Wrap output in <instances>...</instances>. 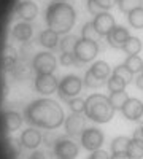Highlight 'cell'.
I'll return each instance as SVG.
<instances>
[{
	"instance_id": "6da1fadb",
	"label": "cell",
	"mask_w": 143,
	"mask_h": 159,
	"mask_svg": "<svg viewBox=\"0 0 143 159\" xmlns=\"http://www.w3.org/2000/svg\"><path fill=\"white\" fill-rule=\"evenodd\" d=\"M25 121L32 127H40L53 130L65 121L62 107L53 99H37L30 102L25 108Z\"/></svg>"
},
{
	"instance_id": "7a4b0ae2",
	"label": "cell",
	"mask_w": 143,
	"mask_h": 159,
	"mask_svg": "<svg viewBox=\"0 0 143 159\" xmlns=\"http://www.w3.org/2000/svg\"><path fill=\"white\" fill-rule=\"evenodd\" d=\"M45 21L48 29L60 34H69L76 21V11L70 0H53L46 8Z\"/></svg>"
},
{
	"instance_id": "3957f363",
	"label": "cell",
	"mask_w": 143,
	"mask_h": 159,
	"mask_svg": "<svg viewBox=\"0 0 143 159\" xmlns=\"http://www.w3.org/2000/svg\"><path fill=\"white\" fill-rule=\"evenodd\" d=\"M114 108L111 107V103L107 96L103 94H91L86 99L84 105V115L87 119L94 121L97 124H107L110 123L114 116Z\"/></svg>"
},
{
	"instance_id": "277c9868",
	"label": "cell",
	"mask_w": 143,
	"mask_h": 159,
	"mask_svg": "<svg viewBox=\"0 0 143 159\" xmlns=\"http://www.w3.org/2000/svg\"><path fill=\"white\" fill-rule=\"evenodd\" d=\"M83 89V80L78 75H65L57 86V94L62 100H70L76 97Z\"/></svg>"
},
{
	"instance_id": "5b68a950",
	"label": "cell",
	"mask_w": 143,
	"mask_h": 159,
	"mask_svg": "<svg viewBox=\"0 0 143 159\" xmlns=\"http://www.w3.org/2000/svg\"><path fill=\"white\" fill-rule=\"evenodd\" d=\"M73 54L76 57L78 64H87V62H92L97 54H99V43L92 42V40H87V38H80L78 43L75 46Z\"/></svg>"
},
{
	"instance_id": "8992f818",
	"label": "cell",
	"mask_w": 143,
	"mask_h": 159,
	"mask_svg": "<svg viewBox=\"0 0 143 159\" xmlns=\"http://www.w3.org/2000/svg\"><path fill=\"white\" fill-rule=\"evenodd\" d=\"M80 140H81V147L92 153V151L102 148L103 142H105V135H103V132L97 127H86L83 130Z\"/></svg>"
},
{
	"instance_id": "52a82bcc",
	"label": "cell",
	"mask_w": 143,
	"mask_h": 159,
	"mask_svg": "<svg viewBox=\"0 0 143 159\" xmlns=\"http://www.w3.org/2000/svg\"><path fill=\"white\" fill-rule=\"evenodd\" d=\"M32 69L37 75H45V73H54L57 69V59L48 51L38 52L32 61Z\"/></svg>"
},
{
	"instance_id": "ba28073f",
	"label": "cell",
	"mask_w": 143,
	"mask_h": 159,
	"mask_svg": "<svg viewBox=\"0 0 143 159\" xmlns=\"http://www.w3.org/2000/svg\"><path fill=\"white\" fill-rule=\"evenodd\" d=\"M80 148L72 139H59L54 145V156L57 159H76Z\"/></svg>"
},
{
	"instance_id": "9c48e42d",
	"label": "cell",
	"mask_w": 143,
	"mask_h": 159,
	"mask_svg": "<svg viewBox=\"0 0 143 159\" xmlns=\"http://www.w3.org/2000/svg\"><path fill=\"white\" fill-rule=\"evenodd\" d=\"M34 86H35L37 92H40L43 96H51L53 92L57 91L59 81L53 73H45V75H37L35 76Z\"/></svg>"
},
{
	"instance_id": "30bf717a",
	"label": "cell",
	"mask_w": 143,
	"mask_h": 159,
	"mask_svg": "<svg viewBox=\"0 0 143 159\" xmlns=\"http://www.w3.org/2000/svg\"><path fill=\"white\" fill-rule=\"evenodd\" d=\"M65 130L67 134L72 135V137H76L83 134V130L86 129V115L83 116V113H72L69 118H65Z\"/></svg>"
},
{
	"instance_id": "8fae6325",
	"label": "cell",
	"mask_w": 143,
	"mask_h": 159,
	"mask_svg": "<svg viewBox=\"0 0 143 159\" xmlns=\"http://www.w3.org/2000/svg\"><path fill=\"white\" fill-rule=\"evenodd\" d=\"M92 24H94V27L97 29V32L102 37H107L111 32V29L116 25V21H114V16L110 11H103V13H100V15L94 16Z\"/></svg>"
},
{
	"instance_id": "7c38bea8",
	"label": "cell",
	"mask_w": 143,
	"mask_h": 159,
	"mask_svg": "<svg viewBox=\"0 0 143 159\" xmlns=\"http://www.w3.org/2000/svg\"><path fill=\"white\" fill-rule=\"evenodd\" d=\"M129 37H131V34H129V30L124 25H114L111 32L107 35V42L114 49H123V45L127 42Z\"/></svg>"
},
{
	"instance_id": "4fadbf2b",
	"label": "cell",
	"mask_w": 143,
	"mask_h": 159,
	"mask_svg": "<svg viewBox=\"0 0 143 159\" xmlns=\"http://www.w3.org/2000/svg\"><path fill=\"white\" fill-rule=\"evenodd\" d=\"M143 111V102L137 97H129V100L124 103V107L121 108V113L126 119L129 121H138V118Z\"/></svg>"
},
{
	"instance_id": "5bb4252c",
	"label": "cell",
	"mask_w": 143,
	"mask_h": 159,
	"mask_svg": "<svg viewBox=\"0 0 143 159\" xmlns=\"http://www.w3.org/2000/svg\"><path fill=\"white\" fill-rule=\"evenodd\" d=\"M19 142L24 148L27 150H37L42 143V132L37 130V127H29L22 130V134L19 137Z\"/></svg>"
},
{
	"instance_id": "9a60e30c",
	"label": "cell",
	"mask_w": 143,
	"mask_h": 159,
	"mask_svg": "<svg viewBox=\"0 0 143 159\" xmlns=\"http://www.w3.org/2000/svg\"><path fill=\"white\" fill-rule=\"evenodd\" d=\"M16 15L24 21H34L38 15V7L32 0H24L16 7Z\"/></svg>"
},
{
	"instance_id": "2e32d148",
	"label": "cell",
	"mask_w": 143,
	"mask_h": 159,
	"mask_svg": "<svg viewBox=\"0 0 143 159\" xmlns=\"http://www.w3.org/2000/svg\"><path fill=\"white\" fill-rule=\"evenodd\" d=\"M118 0H87V10L92 16H97L103 11H110Z\"/></svg>"
},
{
	"instance_id": "e0dca14e",
	"label": "cell",
	"mask_w": 143,
	"mask_h": 159,
	"mask_svg": "<svg viewBox=\"0 0 143 159\" xmlns=\"http://www.w3.org/2000/svg\"><path fill=\"white\" fill-rule=\"evenodd\" d=\"M59 34L51 30V29H46L40 34V45L46 49H54L59 46Z\"/></svg>"
},
{
	"instance_id": "ac0fdd59",
	"label": "cell",
	"mask_w": 143,
	"mask_h": 159,
	"mask_svg": "<svg viewBox=\"0 0 143 159\" xmlns=\"http://www.w3.org/2000/svg\"><path fill=\"white\" fill-rule=\"evenodd\" d=\"M32 34H34V29L29 22H19L13 27V37L19 42H27V40L32 38Z\"/></svg>"
},
{
	"instance_id": "d6986e66",
	"label": "cell",
	"mask_w": 143,
	"mask_h": 159,
	"mask_svg": "<svg viewBox=\"0 0 143 159\" xmlns=\"http://www.w3.org/2000/svg\"><path fill=\"white\" fill-rule=\"evenodd\" d=\"M3 124H5V129L8 132H15L21 127L22 124V116L18 113V111H7L3 115Z\"/></svg>"
},
{
	"instance_id": "ffe728a7",
	"label": "cell",
	"mask_w": 143,
	"mask_h": 159,
	"mask_svg": "<svg viewBox=\"0 0 143 159\" xmlns=\"http://www.w3.org/2000/svg\"><path fill=\"white\" fill-rule=\"evenodd\" d=\"M89 70L92 72L96 76H99L100 80H105V81H108V78L111 76V69H110L108 62H105V61L92 62V65L89 67Z\"/></svg>"
},
{
	"instance_id": "44dd1931",
	"label": "cell",
	"mask_w": 143,
	"mask_h": 159,
	"mask_svg": "<svg viewBox=\"0 0 143 159\" xmlns=\"http://www.w3.org/2000/svg\"><path fill=\"white\" fill-rule=\"evenodd\" d=\"M127 154L131 156V159H143V140L132 135L131 142H129Z\"/></svg>"
},
{
	"instance_id": "7402d4cb",
	"label": "cell",
	"mask_w": 143,
	"mask_h": 159,
	"mask_svg": "<svg viewBox=\"0 0 143 159\" xmlns=\"http://www.w3.org/2000/svg\"><path fill=\"white\" fill-rule=\"evenodd\" d=\"M83 84L86 88H89V89H99L102 86H107V81L105 80H100L99 76H96L92 72L87 69L86 73H84V78H83Z\"/></svg>"
},
{
	"instance_id": "603a6c76",
	"label": "cell",
	"mask_w": 143,
	"mask_h": 159,
	"mask_svg": "<svg viewBox=\"0 0 143 159\" xmlns=\"http://www.w3.org/2000/svg\"><path fill=\"white\" fill-rule=\"evenodd\" d=\"M108 100L111 103V107L114 110H119L124 107V103L129 100V94L126 91H119V92H110V96H108Z\"/></svg>"
},
{
	"instance_id": "cb8c5ba5",
	"label": "cell",
	"mask_w": 143,
	"mask_h": 159,
	"mask_svg": "<svg viewBox=\"0 0 143 159\" xmlns=\"http://www.w3.org/2000/svg\"><path fill=\"white\" fill-rule=\"evenodd\" d=\"M123 51L126 52V54L132 56V54H138V52L141 51V40L138 37H129L127 42L123 45Z\"/></svg>"
},
{
	"instance_id": "d4e9b609",
	"label": "cell",
	"mask_w": 143,
	"mask_h": 159,
	"mask_svg": "<svg viewBox=\"0 0 143 159\" xmlns=\"http://www.w3.org/2000/svg\"><path fill=\"white\" fill-rule=\"evenodd\" d=\"M129 142H131V139L126 137V135H119V137L113 139L111 140V145H110L111 153H127Z\"/></svg>"
},
{
	"instance_id": "484cf974",
	"label": "cell",
	"mask_w": 143,
	"mask_h": 159,
	"mask_svg": "<svg viewBox=\"0 0 143 159\" xmlns=\"http://www.w3.org/2000/svg\"><path fill=\"white\" fill-rule=\"evenodd\" d=\"M126 67L131 70L134 75L137 73H141V69H143V59L138 56V54H132V56H127V59H126Z\"/></svg>"
},
{
	"instance_id": "4316f807",
	"label": "cell",
	"mask_w": 143,
	"mask_h": 159,
	"mask_svg": "<svg viewBox=\"0 0 143 159\" xmlns=\"http://www.w3.org/2000/svg\"><path fill=\"white\" fill-rule=\"evenodd\" d=\"M127 21L134 29H143V7L135 8L127 15Z\"/></svg>"
},
{
	"instance_id": "83f0119b",
	"label": "cell",
	"mask_w": 143,
	"mask_h": 159,
	"mask_svg": "<svg viewBox=\"0 0 143 159\" xmlns=\"http://www.w3.org/2000/svg\"><path fill=\"white\" fill-rule=\"evenodd\" d=\"M143 7V0H118V8L124 15H129L135 8Z\"/></svg>"
},
{
	"instance_id": "f1b7e54d",
	"label": "cell",
	"mask_w": 143,
	"mask_h": 159,
	"mask_svg": "<svg viewBox=\"0 0 143 159\" xmlns=\"http://www.w3.org/2000/svg\"><path fill=\"white\" fill-rule=\"evenodd\" d=\"M126 86H127V83L124 81V80L119 78V76H116V75H113V73H111V76L108 78V81H107V88H108L110 92L126 91Z\"/></svg>"
},
{
	"instance_id": "f546056e",
	"label": "cell",
	"mask_w": 143,
	"mask_h": 159,
	"mask_svg": "<svg viewBox=\"0 0 143 159\" xmlns=\"http://www.w3.org/2000/svg\"><path fill=\"white\" fill-rule=\"evenodd\" d=\"M81 37L87 38V40H92V42H99V40L102 38V35L97 32V29L94 27L92 22H86L81 27Z\"/></svg>"
},
{
	"instance_id": "4dcf8cb0",
	"label": "cell",
	"mask_w": 143,
	"mask_h": 159,
	"mask_svg": "<svg viewBox=\"0 0 143 159\" xmlns=\"http://www.w3.org/2000/svg\"><path fill=\"white\" fill-rule=\"evenodd\" d=\"M78 40L75 35H65L60 42H59V46H60V51L62 52H73L75 51V46L78 43Z\"/></svg>"
},
{
	"instance_id": "1f68e13d",
	"label": "cell",
	"mask_w": 143,
	"mask_h": 159,
	"mask_svg": "<svg viewBox=\"0 0 143 159\" xmlns=\"http://www.w3.org/2000/svg\"><path fill=\"white\" fill-rule=\"evenodd\" d=\"M111 73L116 75V76H119V78H123L127 84H131L134 81V73L126 67V64H119L118 67H114V70Z\"/></svg>"
},
{
	"instance_id": "d6a6232c",
	"label": "cell",
	"mask_w": 143,
	"mask_h": 159,
	"mask_svg": "<svg viewBox=\"0 0 143 159\" xmlns=\"http://www.w3.org/2000/svg\"><path fill=\"white\" fill-rule=\"evenodd\" d=\"M69 108L72 113H84V105H86V99H81V97H73L70 99L69 102Z\"/></svg>"
},
{
	"instance_id": "836d02e7",
	"label": "cell",
	"mask_w": 143,
	"mask_h": 159,
	"mask_svg": "<svg viewBox=\"0 0 143 159\" xmlns=\"http://www.w3.org/2000/svg\"><path fill=\"white\" fill-rule=\"evenodd\" d=\"M59 62H60L62 65H67V67H69V65H75V64H78L73 52H62L60 57H59Z\"/></svg>"
},
{
	"instance_id": "e575fe53",
	"label": "cell",
	"mask_w": 143,
	"mask_h": 159,
	"mask_svg": "<svg viewBox=\"0 0 143 159\" xmlns=\"http://www.w3.org/2000/svg\"><path fill=\"white\" fill-rule=\"evenodd\" d=\"M110 153L108 151H105V150H96V151H92L91 153V156H89V159H110Z\"/></svg>"
},
{
	"instance_id": "d590c367",
	"label": "cell",
	"mask_w": 143,
	"mask_h": 159,
	"mask_svg": "<svg viewBox=\"0 0 143 159\" xmlns=\"http://www.w3.org/2000/svg\"><path fill=\"white\" fill-rule=\"evenodd\" d=\"M134 83H135V86H137L138 89L143 91V73H138V75L134 78Z\"/></svg>"
},
{
	"instance_id": "8d00e7d4",
	"label": "cell",
	"mask_w": 143,
	"mask_h": 159,
	"mask_svg": "<svg viewBox=\"0 0 143 159\" xmlns=\"http://www.w3.org/2000/svg\"><path fill=\"white\" fill-rule=\"evenodd\" d=\"M110 159H131L127 153H111Z\"/></svg>"
},
{
	"instance_id": "74e56055",
	"label": "cell",
	"mask_w": 143,
	"mask_h": 159,
	"mask_svg": "<svg viewBox=\"0 0 143 159\" xmlns=\"http://www.w3.org/2000/svg\"><path fill=\"white\" fill-rule=\"evenodd\" d=\"M30 159H46V154H45L43 151H38V150H35V151L30 154Z\"/></svg>"
},
{
	"instance_id": "f35d334b",
	"label": "cell",
	"mask_w": 143,
	"mask_h": 159,
	"mask_svg": "<svg viewBox=\"0 0 143 159\" xmlns=\"http://www.w3.org/2000/svg\"><path fill=\"white\" fill-rule=\"evenodd\" d=\"M134 135L143 140V124H141V126H140L138 129H135V132H134Z\"/></svg>"
},
{
	"instance_id": "ab89813d",
	"label": "cell",
	"mask_w": 143,
	"mask_h": 159,
	"mask_svg": "<svg viewBox=\"0 0 143 159\" xmlns=\"http://www.w3.org/2000/svg\"><path fill=\"white\" fill-rule=\"evenodd\" d=\"M138 123H140V126L143 124V111H141V115H140V118H138Z\"/></svg>"
},
{
	"instance_id": "60d3db41",
	"label": "cell",
	"mask_w": 143,
	"mask_h": 159,
	"mask_svg": "<svg viewBox=\"0 0 143 159\" xmlns=\"http://www.w3.org/2000/svg\"><path fill=\"white\" fill-rule=\"evenodd\" d=\"M141 73H143V69H141Z\"/></svg>"
}]
</instances>
